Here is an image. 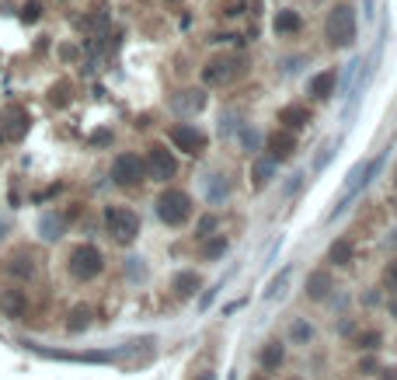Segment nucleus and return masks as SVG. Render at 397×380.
<instances>
[{
	"label": "nucleus",
	"mask_w": 397,
	"mask_h": 380,
	"mask_svg": "<svg viewBox=\"0 0 397 380\" xmlns=\"http://www.w3.org/2000/svg\"><path fill=\"white\" fill-rule=\"evenodd\" d=\"M272 174H276V161L269 157H262V161H255V168H251V181H255V189H262V185H269L272 181Z\"/></svg>",
	"instance_id": "obj_19"
},
{
	"label": "nucleus",
	"mask_w": 397,
	"mask_h": 380,
	"mask_svg": "<svg viewBox=\"0 0 397 380\" xmlns=\"http://www.w3.org/2000/svg\"><path fill=\"white\" fill-rule=\"evenodd\" d=\"M223 252H227V238H216L213 245H206V258H220Z\"/></svg>",
	"instance_id": "obj_28"
},
{
	"label": "nucleus",
	"mask_w": 397,
	"mask_h": 380,
	"mask_svg": "<svg viewBox=\"0 0 397 380\" xmlns=\"http://www.w3.org/2000/svg\"><path fill=\"white\" fill-rule=\"evenodd\" d=\"M324 35L335 49H345V45L356 43V11L349 4H335L328 11V21H324Z\"/></svg>",
	"instance_id": "obj_1"
},
{
	"label": "nucleus",
	"mask_w": 397,
	"mask_h": 380,
	"mask_svg": "<svg viewBox=\"0 0 397 380\" xmlns=\"http://www.w3.org/2000/svg\"><path fill=\"white\" fill-rule=\"evenodd\" d=\"M240 74V60L237 56H213L206 67H202V84L216 87V84H230Z\"/></svg>",
	"instance_id": "obj_7"
},
{
	"label": "nucleus",
	"mask_w": 397,
	"mask_h": 380,
	"mask_svg": "<svg viewBox=\"0 0 397 380\" xmlns=\"http://www.w3.org/2000/svg\"><path fill=\"white\" fill-rule=\"evenodd\" d=\"M147 178H154V181H171L174 178V171H178V161H174V154L167 150V147H160L154 143L150 150H147Z\"/></svg>",
	"instance_id": "obj_8"
},
{
	"label": "nucleus",
	"mask_w": 397,
	"mask_h": 380,
	"mask_svg": "<svg viewBox=\"0 0 397 380\" xmlns=\"http://www.w3.org/2000/svg\"><path fill=\"white\" fill-rule=\"evenodd\" d=\"M384 286H387L391 294H397V258L387 265V272H384Z\"/></svg>",
	"instance_id": "obj_27"
},
{
	"label": "nucleus",
	"mask_w": 397,
	"mask_h": 380,
	"mask_svg": "<svg viewBox=\"0 0 397 380\" xmlns=\"http://www.w3.org/2000/svg\"><path fill=\"white\" fill-rule=\"evenodd\" d=\"M185 94H189V98H178L174 105L185 108V112H198V108H202V94H198V91H185Z\"/></svg>",
	"instance_id": "obj_24"
},
{
	"label": "nucleus",
	"mask_w": 397,
	"mask_h": 380,
	"mask_svg": "<svg viewBox=\"0 0 397 380\" xmlns=\"http://www.w3.org/2000/svg\"><path fill=\"white\" fill-rule=\"evenodd\" d=\"M279 123H286V126L300 129L311 123V108H303V105H289V108H282L279 112Z\"/></svg>",
	"instance_id": "obj_15"
},
{
	"label": "nucleus",
	"mask_w": 397,
	"mask_h": 380,
	"mask_svg": "<svg viewBox=\"0 0 397 380\" xmlns=\"http://www.w3.org/2000/svg\"><path fill=\"white\" fill-rule=\"evenodd\" d=\"M105 230L119 241V245H133L140 234V216L129 206H108L105 210Z\"/></svg>",
	"instance_id": "obj_4"
},
{
	"label": "nucleus",
	"mask_w": 397,
	"mask_h": 380,
	"mask_svg": "<svg viewBox=\"0 0 397 380\" xmlns=\"http://www.w3.org/2000/svg\"><path fill=\"white\" fill-rule=\"evenodd\" d=\"M265 147H269V157H272V161H286V157H293V150H296V136H293L289 129H276V133H269Z\"/></svg>",
	"instance_id": "obj_10"
},
{
	"label": "nucleus",
	"mask_w": 397,
	"mask_h": 380,
	"mask_svg": "<svg viewBox=\"0 0 397 380\" xmlns=\"http://www.w3.org/2000/svg\"><path fill=\"white\" fill-rule=\"evenodd\" d=\"M171 143L181 150V154H202V147H206V133L196 126H189V123H181V126L171 129Z\"/></svg>",
	"instance_id": "obj_9"
},
{
	"label": "nucleus",
	"mask_w": 397,
	"mask_h": 380,
	"mask_svg": "<svg viewBox=\"0 0 397 380\" xmlns=\"http://www.w3.org/2000/svg\"><path fill=\"white\" fill-rule=\"evenodd\" d=\"M272 32H276V35H293V32H300V14H296V11H276Z\"/></svg>",
	"instance_id": "obj_14"
},
{
	"label": "nucleus",
	"mask_w": 397,
	"mask_h": 380,
	"mask_svg": "<svg viewBox=\"0 0 397 380\" xmlns=\"http://www.w3.org/2000/svg\"><path fill=\"white\" fill-rule=\"evenodd\" d=\"M311 94H314V98H320V101H324V98H331V94H335V70H324V74H318V77L311 81Z\"/></svg>",
	"instance_id": "obj_18"
},
{
	"label": "nucleus",
	"mask_w": 397,
	"mask_h": 380,
	"mask_svg": "<svg viewBox=\"0 0 397 380\" xmlns=\"http://www.w3.org/2000/svg\"><path fill=\"white\" fill-rule=\"evenodd\" d=\"M359 345H362V349H376V345H380V335H376V332H362V335H359Z\"/></svg>",
	"instance_id": "obj_29"
},
{
	"label": "nucleus",
	"mask_w": 397,
	"mask_h": 380,
	"mask_svg": "<svg viewBox=\"0 0 397 380\" xmlns=\"http://www.w3.org/2000/svg\"><path fill=\"white\" fill-rule=\"evenodd\" d=\"M394 181H397V174H394Z\"/></svg>",
	"instance_id": "obj_34"
},
{
	"label": "nucleus",
	"mask_w": 397,
	"mask_h": 380,
	"mask_svg": "<svg viewBox=\"0 0 397 380\" xmlns=\"http://www.w3.org/2000/svg\"><path fill=\"white\" fill-rule=\"evenodd\" d=\"M39 230L45 241H60L63 238V230H67V216H60V213H45L39 220Z\"/></svg>",
	"instance_id": "obj_12"
},
{
	"label": "nucleus",
	"mask_w": 397,
	"mask_h": 380,
	"mask_svg": "<svg viewBox=\"0 0 397 380\" xmlns=\"http://www.w3.org/2000/svg\"><path fill=\"white\" fill-rule=\"evenodd\" d=\"M4 230H7V227H4V223H0V238H4Z\"/></svg>",
	"instance_id": "obj_32"
},
{
	"label": "nucleus",
	"mask_w": 397,
	"mask_h": 380,
	"mask_svg": "<svg viewBox=\"0 0 397 380\" xmlns=\"http://www.w3.org/2000/svg\"><path fill=\"white\" fill-rule=\"evenodd\" d=\"M157 216L167 223V227H181V223H189V216H192V199H189V192H181V189H167V192H160L157 196Z\"/></svg>",
	"instance_id": "obj_3"
},
{
	"label": "nucleus",
	"mask_w": 397,
	"mask_h": 380,
	"mask_svg": "<svg viewBox=\"0 0 397 380\" xmlns=\"http://www.w3.org/2000/svg\"><path fill=\"white\" fill-rule=\"evenodd\" d=\"M328 294H331V276H328V272H311V279H307V296H311V300H324Z\"/></svg>",
	"instance_id": "obj_16"
},
{
	"label": "nucleus",
	"mask_w": 397,
	"mask_h": 380,
	"mask_svg": "<svg viewBox=\"0 0 397 380\" xmlns=\"http://www.w3.org/2000/svg\"><path fill=\"white\" fill-rule=\"evenodd\" d=\"M25 311H28L25 290H0V314L4 318H21Z\"/></svg>",
	"instance_id": "obj_11"
},
{
	"label": "nucleus",
	"mask_w": 397,
	"mask_h": 380,
	"mask_svg": "<svg viewBox=\"0 0 397 380\" xmlns=\"http://www.w3.org/2000/svg\"><path fill=\"white\" fill-rule=\"evenodd\" d=\"M143 178H147V164H143L140 154H119V157L112 161V181L122 185V189H133V185H140Z\"/></svg>",
	"instance_id": "obj_6"
},
{
	"label": "nucleus",
	"mask_w": 397,
	"mask_h": 380,
	"mask_svg": "<svg viewBox=\"0 0 397 380\" xmlns=\"http://www.w3.org/2000/svg\"><path fill=\"white\" fill-rule=\"evenodd\" d=\"M7 272L14 276V279H32L35 276V262H32V255H11L7 258Z\"/></svg>",
	"instance_id": "obj_13"
},
{
	"label": "nucleus",
	"mask_w": 397,
	"mask_h": 380,
	"mask_svg": "<svg viewBox=\"0 0 397 380\" xmlns=\"http://www.w3.org/2000/svg\"><path fill=\"white\" fill-rule=\"evenodd\" d=\"M282 359H286L282 342H269V345L262 349V367H265V370H279V367H282Z\"/></svg>",
	"instance_id": "obj_20"
},
{
	"label": "nucleus",
	"mask_w": 397,
	"mask_h": 380,
	"mask_svg": "<svg viewBox=\"0 0 397 380\" xmlns=\"http://www.w3.org/2000/svg\"><path fill=\"white\" fill-rule=\"evenodd\" d=\"M32 129V116L21 105H4L0 108V143H18Z\"/></svg>",
	"instance_id": "obj_5"
},
{
	"label": "nucleus",
	"mask_w": 397,
	"mask_h": 380,
	"mask_svg": "<svg viewBox=\"0 0 397 380\" xmlns=\"http://www.w3.org/2000/svg\"><path fill=\"white\" fill-rule=\"evenodd\" d=\"M198 286H202V276H198V272H178V276H174V294L181 296V300L192 296Z\"/></svg>",
	"instance_id": "obj_17"
},
{
	"label": "nucleus",
	"mask_w": 397,
	"mask_h": 380,
	"mask_svg": "<svg viewBox=\"0 0 397 380\" xmlns=\"http://www.w3.org/2000/svg\"><path fill=\"white\" fill-rule=\"evenodd\" d=\"M289 332H293V342H311V325L307 321H296Z\"/></svg>",
	"instance_id": "obj_26"
},
{
	"label": "nucleus",
	"mask_w": 397,
	"mask_h": 380,
	"mask_svg": "<svg viewBox=\"0 0 397 380\" xmlns=\"http://www.w3.org/2000/svg\"><path fill=\"white\" fill-rule=\"evenodd\" d=\"M289 276H293V269H282V272H279L276 279H272V283L265 286V296H269V300H276V296L282 294V286L289 283Z\"/></svg>",
	"instance_id": "obj_23"
},
{
	"label": "nucleus",
	"mask_w": 397,
	"mask_h": 380,
	"mask_svg": "<svg viewBox=\"0 0 397 380\" xmlns=\"http://www.w3.org/2000/svg\"><path fill=\"white\" fill-rule=\"evenodd\" d=\"M328 262H331V265H349V262H352V245H349V238H342V241H335V245L328 248Z\"/></svg>",
	"instance_id": "obj_21"
},
{
	"label": "nucleus",
	"mask_w": 397,
	"mask_h": 380,
	"mask_svg": "<svg viewBox=\"0 0 397 380\" xmlns=\"http://www.w3.org/2000/svg\"><path fill=\"white\" fill-rule=\"evenodd\" d=\"M213 227H216V220H213V216H206V220L198 223V238H206V234H209Z\"/></svg>",
	"instance_id": "obj_30"
},
{
	"label": "nucleus",
	"mask_w": 397,
	"mask_h": 380,
	"mask_svg": "<svg viewBox=\"0 0 397 380\" xmlns=\"http://www.w3.org/2000/svg\"><path fill=\"white\" fill-rule=\"evenodd\" d=\"M251 380H265V377H262V374H258V377H251Z\"/></svg>",
	"instance_id": "obj_33"
},
{
	"label": "nucleus",
	"mask_w": 397,
	"mask_h": 380,
	"mask_svg": "<svg viewBox=\"0 0 397 380\" xmlns=\"http://www.w3.org/2000/svg\"><path fill=\"white\" fill-rule=\"evenodd\" d=\"M101 269H105V255H101L98 245H77L74 252L67 255V272L77 283H91Z\"/></svg>",
	"instance_id": "obj_2"
},
{
	"label": "nucleus",
	"mask_w": 397,
	"mask_h": 380,
	"mask_svg": "<svg viewBox=\"0 0 397 380\" xmlns=\"http://www.w3.org/2000/svg\"><path fill=\"white\" fill-rule=\"evenodd\" d=\"M39 14H42V4L39 0H28V4H25V11H21V21H25V25H32V21H39Z\"/></svg>",
	"instance_id": "obj_25"
},
{
	"label": "nucleus",
	"mask_w": 397,
	"mask_h": 380,
	"mask_svg": "<svg viewBox=\"0 0 397 380\" xmlns=\"http://www.w3.org/2000/svg\"><path fill=\"white\" fill-rule=\"evenodd\" d=\"M91 318H94V307H87V303H80V307H74L70 311V332H84L87 325H91Z\"/></svg>",
	"instance_id": "obj_22"
},
{
	"label": "nucleus",
	"mask_w": 397,
	"mask_h": 380,
	"mask_svg": "<svg viewBox=\"0 0 397 380\" xmlns=\"http://www.w3.org/2000/svg\"><path fill=\"white\" fill-rule=\"evenodd\" d=\"M196 380H216V377H213V374H209V370H206V374H198Z\"/></svg>",
	"instance_id": "obj_31"
}]
</instances>
